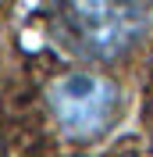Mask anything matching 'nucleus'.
Here are the masks:
<instances>
[{
	"label": "nucleus",
	"mask_w": 153,
	"mask_h": 157,
	"mask_svg": "<svg viewBox=\"0 0 153 157\" xmlns=\"http://www.w3.org/2000/svg\"><path fill=\"white\" fill-rule=\"evenodd\" d=\"M0 157H4V136H0Z\"/></svg>",
	"instance_id": "3"
},
{
	"label": "nucleus",
	"mask_w": 153,
	"mask_h": 157,
	"mask_svg": "<svg viewBox=\"0 0 153 157\" xmlns=\"http://www.w3.org/2000/svg\"><path fill=\"white\" fill-rule=\"evenodd\" d=\"M50 111L57 118L64 136L71 139H93L100 136L110 118L118 114V86L89 71H71L57 78L47 93Z\"/></svg>",
	"instance_id": "2"
},
{
	"label": "nucleus",
	"mask_w": 153,
	"mask_h": 157,
	"mask_svg": "<svg viewBox=\"0 0 153 157\" xmlns=\"http://www.w3.org/2000/svg\"><path fill=\"white\" fill-rule=\"evenodd\" d=\"M68 32L89 57H118L150 25V4H64Z\"/></svg>",
	"instance_id": "1"
}]
</instances>
